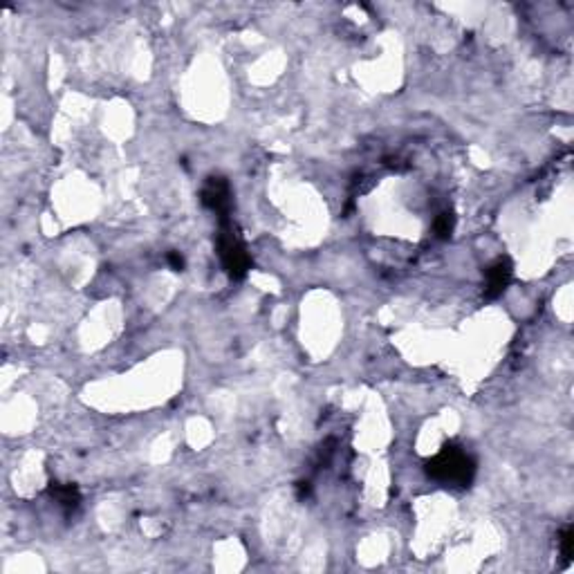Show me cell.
<instances>
[{
    "instance_id": "1",
    "label": "cell",
    "mask_w": 574,
    "mask_h": 574,
    "mask_svg": "<svg viewBox=\"0 0 574 574\" xmlns=\"http://www.w3.org/2000/svg\"><path fill=\"white\" fill-rule=\"evenodd\" d=\"M426 471L430 478L440 483H453V485H469L474 478L476 465L463 449L458 447H444L440 453L426 465Z\"/></svg>"
},
{
    "instance_id": "2",
    "label": "cell",
    "mask_w": 574,
    "mask_h": 574,
    "mask_svg": "<svg viewBox=\"0 0 574 574\" xmlns=\"http://www.w3.org/2000/svg\"><path fill=\"white\" fill-rule=\"evenodd\" d=\"M218 251L224 270L229 272L231 279H242L251 267L249 254L245 249L240 235L235 233V227L229 218H220V233H218Z\"/></svg>"
},
{
    "instance_id": "3",
    "label": "cell",
    "mask_w": 574,
    "mask_h": 574,
    "mask_svg": "<svg viewBox=\"0 0 574 574\" xmlns=\"http://www.w3.org/2000/svg\"><path fill=\"white\" fill-rule=\"evenodd\" d=\"M202 202L211 211L218 213V218L229 215V184L222 178H209L207 187L202 189Z\"/></svg>"
},
{
    "instance_id": "4",
    "label": "cell",
    "mask_w": 574,
    "mask_h": 574,
    "mask_svg": "<svg viewBox=\"0 0 574 574\" xmlns=\"http://www.w3.org/2000/svg\"><path fill=\"white\" fill-rule=\"evenodd\" d=\"M511 281V263L507 258H498L491 267L487 270V296L494 299V296L502 294V290Z\"/></svg>"
},
{
    "instance_id": "5",
    "label": "cell",
    "mask_w": 574,
    "mask_h": 574,
    "mask_svg": "<svg viewBox=\"0 0 574 574\" xmlns=\"http://www.w3.org/2000/svg\"><path fill=\"white\" fill-rule=\"evenodd\" d=\"M52 496L65 507H75L79 502V491H77V487H72V485H54Z\"/></svg>"
},
{
    "instance_id": "6",
    "label": "cell",
    "mask_w": 574,
    "mask_h": 574,
    "mask_svg": "<svg viewBox=\"0 0 574 574\" xmlns=\"http://www.w3.org/2000/svg\"><path fill=\"white\" fill-rule=\"evenodd\" d=\"M451 231H453V215H451V213H440L437 220H435L437 238H449Z\"/></svg>"
},
{
    "instance_id": "7",
    "label": "cell",
    "mask_w": 574,
    "mask_h": 574,
    "mask_svg": "<svg viewBox=\"0 0 574 574\" xmlns=\"http://www.w3.org/2000/svg\"><path fill=\"white\" fill-rule=\"evenodd\" d=\"M559 545H561V557L566 559V561H572V548H574V532H572V527H566V529L561 532Z\"/></svg>"
},
{
    "instance_id": "8",
    "label": "cell",
    "mask_w": 574,
    "mask_h": 574,
    "mask_svg": "<svg viewBox=\"0 0 574 574\" xmlns=\"http://www.w3.org/2000/svg\"><path fill=\"white\" fill-rule=\"evenodd\" d=\"M169 263L173 265V270H184V258H182L178 251H171L169 254Z\"/></svg>"
}]
</instances>
